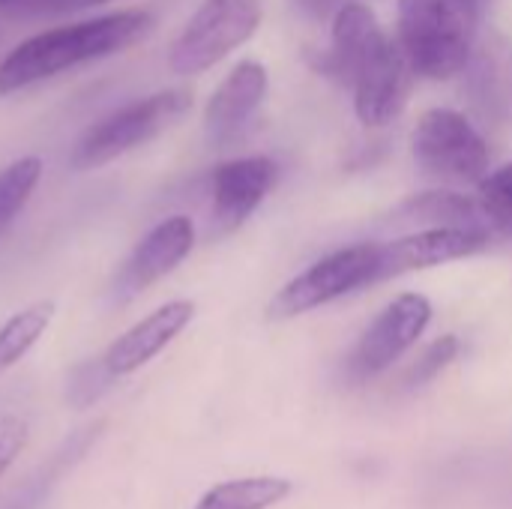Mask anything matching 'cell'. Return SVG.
Returning a JSON list of instances; mask_svg holds the SVG:
<instances>
[{
	"mask_svg": "<svg viewBox=\"0 0 512 509\" xmlns=\"http://www.w3.org/2000/svg\"><path fill=\"white\" fill-rule=\"evenodd\" d=\"M318 69L351 87L354 111L372 129L393 123L405 111L417 78L399 39L384 33L375 12L357 0H345L333 15L330 48L318 57Z\"/></svg>",
	"mask_w": 512,
	"mask_h": 509,
	"instance_id": "cell-1",
	"label": "cell"
},
{
	"mask_svg": "<svg viewBox=\"0 0 512 509\" xmlns=\"http://www.w3.org/2000/svg\"><path fill=\"white\" fill-rule=\"evenodd\" d=\"M153 24L156 21L147 9H120L36 33L0 60V96L33 87L66 69L120 54L123 48L144 39Z\"/></svg>",
	"mask_w": 512,
	"mask_h": 509,
	"instance_id": "cell-2",
	"label": "cell"
},
{
	"mask_svg": "<svg viewBox=\"0 0 512 509\" xmlns=\"http://www.w3.org/2000/svg\"><path fill=\"white\" fill-rule=\"evenodd\" d=\"M477 27L480 0H399L396 39L420 78L459 75L471 60Z\"/></svg>",
	"mask_w": 512,
	"mask_h": 509,
	"instance_id": "cell-3",
	"label": "cell"
},
{
	"mask_svg": "<svg viewBox=\"0 0 512 509\" xmlns=\"http://www.w3.org/2000/svg\"><path fill=\"white\" fill-rule=\"evenodd\" d=\"M192 108V93L183 87L156 90L150 96H141L111 114H105L99 123H93L72 147L69 168L72 171H90L99 165L114 162L117 156L132 153L135 147L153 141L174 123H180Z\"/></svg>",
	"mask_w": 512,
	"mask_h": 509,
	"instance_id": "cell-4",
	"label": "cell"
},
{
	"mask_svg": "<svg viewBox=\"0 0 512 509\" xmlns=\"http://www.w3.org/2000/svg\"><path fill=\"white\" fill-rule=\"evenodd\" d=\"M417 168L441 183H480L489 174L492 150L480 129L456 108H429L411 132Z\"/></svg>",
	"mask_w": 512,
	"mask_h": 509,
	"instance_id": "cell-5",
	"label": "cell"
},
{
	"mask_svg": "<svg viewBox=\"0 0 512 509\" xmlns=\"http://www.w3.org/2000/svg\"><path fill=\"white\" fill-rule=\"evenodd\" d=\"M375 282H378V243L333 249L330 255L309 264L303 273L288 279L273 294V300L267 303V318L291 321Z\"/></svg>",
	"mask_w": 512,
	"mask_h": 509,
	"instance_id": "cell-6",
	"label": "cell"
},
{
	"mask_svg": "<svg viewBox=\"0 0 512 509\" xmlns=\"http://www.w3.org/2000/svg\"><path fill=\"white\" fill-rule=\"evenodd\" d=\"M261 27V0H204L171 45L168 66L198 75L246 45Z\"/></svg>",
	"mask_w": 512,
	"mask_h": 509,
	"instance_id": "cell-7",
	"label": "cell"
},
{
	"mask_svg": "<svg viewBox=\"0 0 512 509\" xmlns=\"http://www.w3.org/2000/svg\"><path fill=\"white\" fill-rule=\"evenodd\" d=\"M432 321V303L429 297L408 291L399 294L396 300H390L378 318L366 327V333L360 336L348 369L357 381H369L375 375H381L384 369H390L408 348L417 345V339L426 333Z\"/></svg>",
	"mask_w": 512,
	"mask_h": 509,
	"instance_id": "cell-8",
	"label": "cell"
},
{
	"mask_svg": "<svg viewBox=\"0 0 512 509\" xmlns=\"http://www.w3.org/2000/svg\"><path fill=\"white\" fill-rule=\"evenodd\" d=\"M489 243V228H417L390 243H378V282L474 258Z\"/></svg>",
	"mask_w": 512,
	"mask_h": 509,
	"instance_id": "cell-9",
	"label": "cell"
},
{
	"mask_svg": "<svg viewBox=\"0 0 512 509\" xmlns=\"http://www.w3.org/2000/svg\"><path fill=\"white\" fill-rule=\"evenodd\" d=\"M195 246V222L189 216H168L159 222L123 261L114 279V297L132 300L153 282L174 273Z\"/></svg>",
	"mask_w": 512,
	"mask_h": 509,
	"instance_id": "cell-10",
	"label": "cell"
},
{
	"mask_svg": "<svg viewBox=\"0 0 512 509\" xmlns=\"http://www.w3.org/2000/svg\"><path fill=\"white\" fill-rule=\"evenodd\" d=\"M279 165L270 156H240L222 162L210 177L213 222L219 234L237 231L273 192Z\"/></svg>",
	"mask_w": 512,
	"mask_h": 509,
	"instance_id": "cell-11",
	"label": "cell"
},
{
	"mask_svg": "<svg viewBox=\"0 0 512 509\" xmlns=\"http://www.w3.org/2000/svg\"><path fill=\"white\" fill-rule=\"evenodd\" d=\"M270 87L267 66L258 60H240L222 84L213 90L204 108V135L213 147H225L243 135Z\"/></svg>",
	"mask_w": 512,
	"mask_h": 509,
	"instance_id": "cell-12",
	"label": "cell"
},
{
	"mask_svg": "<svg viewBox=\"0 0 512 509\" xmlns=\"http://www.w3.org/2000/svg\"><path fill=\"white\" fill-rule=\"evenodd\" d=\"M192 318H195V303L192 300H171V303L159 306L156 312L141 318L135 327H129L123 336H117L105 348V354H102L105 369L117 381L138 372L153 357H159L192 324Z\"/></svg>",
	"mask_w": 512,
	"mask_h": 509,
	"instance_id": "cell-13",
	"label": "cell"
},
{
	"mask_svg": "<svg viewBox=\"0 0 512 509\" xmlns=\"http://www.w3.org/2000/svg\"><path fill=\"white\" fill-rule=\"evenodd\" d=\"M105 432V423L99 420V423H90V426H81V429H75L69 438H63L57 447H54V453L42 462V465H36L30 474H27V480L24 483H18L9 495H6V501L0 504V509H42L48 504V498H51V492L57 489V483L96 447V441H99V435Z\"/></svg>",
	"mask_w": 512,
	"mask_h": 509,
	"instance_id": "cell-14",
	"label": "cell"
},
{
	"mask_svg": "<svg viewBox=\"0 0 512 509\" xmlns=\"http://www.w3.org/2000/svg\"><path fill=\"white\" fill-rule=\"evenodd\" d=\"M393 216L396 222H411L417 228H489L480 198L462 195L456 189H432L423 195H411L405 204L396 207Z\"/></svg>",
	"mask_w": 512,
	"mask_h": 509,
	"instance_id": "cell-15",
	"label": "cell"
},
{
	"mask_svg": "<svg viewBox=\"0 0 512 509\" xmlns=\"http://www.w3.org/2000/svg\"><path fill=\"white\" fill-rule=\"evenodd\" d=\"M291 483L282 477H243L228 480L201 495L195 509H270L291 495Z\"/></svg>",
	"mask_w": 512,
	"mask_h": 509,
	"instance_id": "cell-16",
	"label": "cell"
},
{
	"mask_svg": "<svg viewBox=\"0 0 512 509\" xmlns=\"http://www.w3.org/2000/svg\"><path fill=\"white\" fill-rule=\"evenodd\" d=\"M54 318V303L51 300H36L15 312L3 327H0V375L12 369L48 330Z\"/></svg>",
	"mask_w": 512,
	"mask_h": 509,
	"instance_id": "cell-17",
	"label": "cell"
},
{
	"mask_svg": "<svg viewBox=\"0 0 512 509\" xmlns=\"http://www.w3.org/2000/svg\"><path fill=\"white\" fill-rule=\"evenodd\" d=\"M39 177H42V159L39 156H21L0 171V234L24 210Z\"/></svg>",
	"mask_w": 512,
	"mask_h": 509,
	"instance_id": "cell-18",
	"label": "cell"
},
{
	"mask_svg": "<svg viewBox=\"0 0 512 509\" xmlns=\"http://www.w3.org/2000/svg\"><path fill=\"white\" fill-rule=\"evenodd\" d=\"M477 198L489 228L512 240V162L501 165L498 171H489L477 183Z\"/></svg>",
	"mask_w": 512,
	"mask_h": 509,
	"instance_id": "cell-19",
	"label": "cell"
},
{
	"mask_svg": "<svg viewBox=\"0 0 512 509\" xmlns=\"http://www.w3.org/2000/svg\"><path fill=\"white\" fill-rule=\"evenodd\" d=\"M114 384H117V378L105 369L102 354H99V357H93V360L78 363V366L69 372V378H66V402H69L75 411H84V408L96 405Z\"/></svg>",
	"mask_w": 512,
	"mask_h": 509,
	"instance_id": "cell-20",
	"label": "cell"
},
{
	"mask_svg": "<svg viewBox=\"0 0 512 509\" xmlns=\"http://www.w3.org/2000/svg\"><path fill=\"white\" fill-rule=\"evenodd\" d=\"M111 0H0V15L12 21H33V18H54L84 12L90 6H102Z\"/></svg>",
	"mask_w": 512,
	"mask_h": 509,
	"instance_id": "cell-21",
	"label": "cell"
},
{
	"mask_svg": "<svg viewBox=\"0 0 512 509\" xmlns=\"http://www.w3.org/2000/svg\"><path fill=\"white\" fill-rule=\"evenodd\" d=\"M456 357H459V339H456V336H441V339H435V342L417 357V363L411 366L408 384H411V387L429 384V381L438 378Z\"/></svg>",
	"mask_w": 512,
	"mask_h": 509,
	"instance_id": "cell-22",
	"label": "cell"
},
{
	"mask_svg": "<svg viewBox=\"0 0 512 509\" xmlns=\"http://www.w3.org/2000/svg\"><path fill=\"white\" fill-rule=\"evenodd\" d=\"M24 444H27V423L15 414L0 417V477L21 456Z\"/></svg>",
	"mask_w": 512,
	"mask_h": 509,
	"instance_id": "cell-23",
	"label": "cell"
},
{
	"mask_svg": "<svg viewBox=\"0 0 512 509\" xmlns=\"http://www.w3.org/2000/svg\"><path fill=\"white\" fill-rule=\"evenodd\" d=\"M309 18H315V21H327V18H333L339 9H342V3L345 0H294Z\"/></svg>",
	"mask_w": 512,
	"mask_h": 509,
	"instance_id": "cell-24",
	"label": "cell"
}]
</instances>
